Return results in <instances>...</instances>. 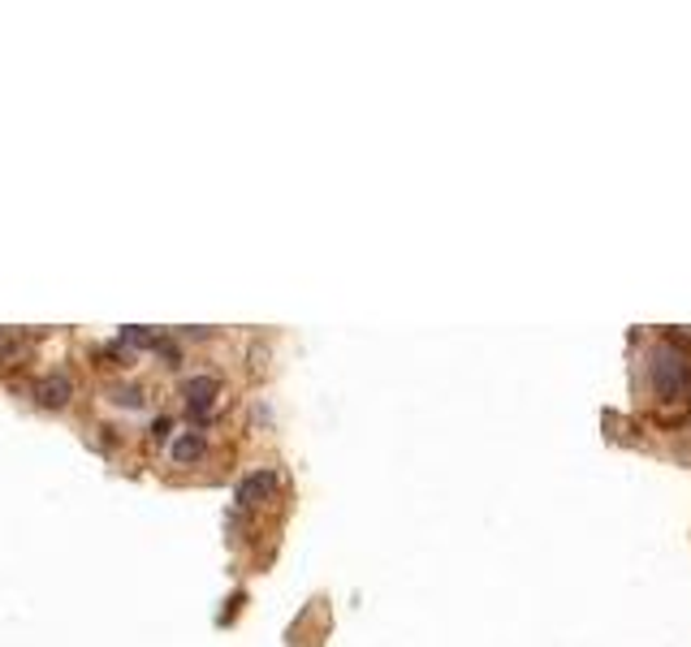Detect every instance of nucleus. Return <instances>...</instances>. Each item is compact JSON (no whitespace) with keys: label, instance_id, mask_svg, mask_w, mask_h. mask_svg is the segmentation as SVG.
Instances as JSON below:
<instances>
[{"label":"nucleus","instance_id":"nucleus-1","mask_svg":"<svg viewBox=\"0 0 691 647\" xmlns=\"http://www.w3.org/2000/svg\"><path fill=\"white\" fill-rule=\"evenodd\" d=\"M653 380H657L662 393H679L688 384V363L675 350H657L653 354Z\"/></svg>","mask_w":691,"mask_h":647},{"label":"nucleus","instance_id":"nucleus-2","mask_svg":"<svg viewBox=\"0 0 691 647\" xmlns=\"http://www.w3.org/2000/svg\"><path fill=\"white\" fill-rule=\"evenodd\" d=\"M182 398H186V406H191V415H213V406H217V398H221V380L217 376H195V380H186L182 384Z\"/></svg>","mask_w":691,"mask_h":647},{"label":"nucleus","instance_id":"nucleus-3","mask_svg":"<svg viewBox=\"0 0 691 647\" xmlns=\"http://www.w3.org/2000/svg\"><path fill=\"white\" fill-rule=\"evenodd\" d=\"M272 488H277V471H251V475L238 484V505H255V501H264Z\"/></svg>","mask_w":691,"mask_h":647},{"label":"nucleus","instance_id":"nucleus-4","mask_svg":"<svg viewBox=\"0 0 691 647\" xmlns=\"http://www.w3.org/2000/svg\"><path fill=\"white\" fill-rule=\"evenodd\" d=\"M70 376H44L39 384H35V398L44 402V406H65L70 402Z\"/></svg>","mask_w":691,"mask_h":647},{"label":"nucleus","instance_id":"nucleus-5","mask_svg":"<svg viewBox=\"0 0 691 647\" xmlns=\"http://www.w3.org/2000/svg\"><path fill=\"white\" fill-rule=\"evenodd\" d=\"M204 449H208V440H204L199 431H182V436L173 440V462H178V466L199 462V457H204Z\"/></svg>","mask_w":691,"mask_h":647},{"label":"nucleus","instance_id":"nucleus-6","mask_svg":"<svg viewBox=\"0 0 691 647\" xmlns=\"http://www.w3.org/2000/svg\"><path fill=\"white\" fill-rule=\"evenodd\" d=\"M109 406H117V411H147V389H138V384H113L109 389Z\"/></svg>","mask_w":691,"mask_h":647},{"label":"nucleus","instance_id":"nucleus-7","mask_svg":"<svg viewBox=\"0 0 691 647\" xmlns=\"http://www.w3.org/2000/svg\"><path fill=\"white\" fill-rule=\"evenodd\" d=\"M22 354V337H13V332H0V367L4 363H13Z\"/></svg>","mask_w":691,"mask_h":647}]
</instances>
